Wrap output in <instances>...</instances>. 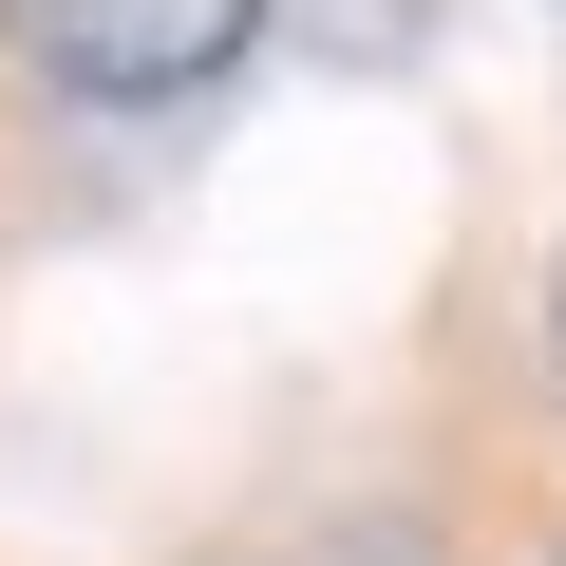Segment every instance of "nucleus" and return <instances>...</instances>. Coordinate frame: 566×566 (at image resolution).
I'll return each instance as SVG.
<instances>
[{
    "instance_id": "nucleus-1",
    "label": "nucleus",
    "mask_w": 566,
    "mask_h": 566,
    "mask_svg": "<svg viewBox=\"0 0 566 566\" xmlns=\"http://www.w3.org/2000/svg\"><path fill=\"white\" fill-rule=\"evenodd\" d=\"M264 0H0V39H20L57 95H189L245 57Z\"/></svg>"
},
{
    "instance_id": "nucleus-2",
    "label": "nucleus",
    "mask_w": 566,
    "mask_h": 566,
    "mask_svg": "<svg viewBox=\"0 0 566 566\" xmlns=\"http://www.w3.org/2000/svg\"><path fill=\"white\" fill-rule=\"evenodd\" d=\"M547 359H566V283H547Z\"/></svg>"
}]
</instances>
